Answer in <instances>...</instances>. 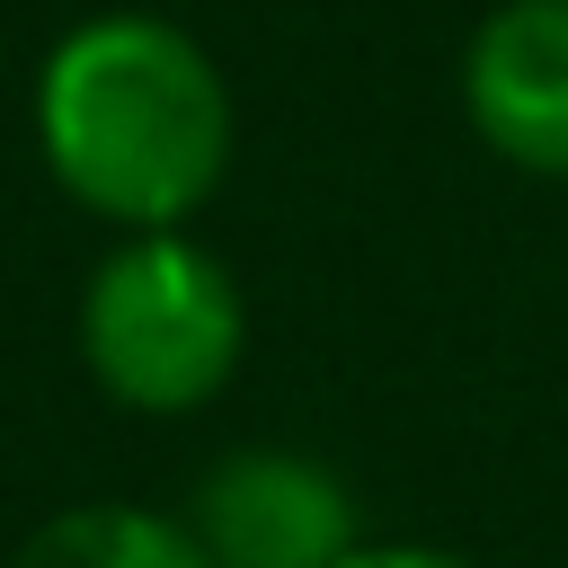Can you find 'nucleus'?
<instances>
[{
  "label": "nucleus",
  "instance_id": "f257e3e1",
  "mask_svg": "<svg viewBox=\"0 0 568 568\" xmlns=\"http://www.w3.org/2000/svg\"><path fill=\"white\" fill-rule=\"evenodd\" d=\"M36 142L89 213L124 231H178L231 160V89L186 27L106 9L44 53Z\"/></svg>",
  "mask_w": 568,
  "mask_h": 568
},
{
  "label": "nucleus",
  "instance_id": "f03ea898",
  "mask_svg": "<svg viewBox=\"0 0 568 568\" xmlns=\"http://www.w3.org/2000/svg\"><path fill=\"white\" fill-rule=\"evenodd\" d=\"M240 346H248L240 284L186 231H133L80 284V364L98 373L106 399L142 417L204 408L240 373Z\"/></svg>",
  "mask_w": 568,
  "mask_h": 568
},
{
  "label": "nucleus",
  "instance_id": "7ed1b4c3",
  "mask_svg": "<svg viewBox=\"0 0 568 568\" xmlns=\"http://www.w3.org/2000/svg\"><path fill=\"white\" fill-rule=\"evenodd\" d=\"M186 532L213 568H346L364 550L355 488L284 444H240L204 470Z\"/></svg>",
  "mask_w": 568,
  "mask_h": 568
},
{
  "label": "nucleus",
  "instance_id": "20e7f679",
  "mask_svg": "<svg viewBox=\"0 0 568 568\" xmlns=\"http://www.w3.org/2000/svg\"><path fill=\"white\" fill-rule=\"evenodd\" d=\"M462 106L515 169L568 178V0H506L462 53Z\"/></svg>",
  "mask_w": 568,
  "mask_h": 568
},
{
  "label": "nucleus",
  "instance_id": "39448f33",
  "mask_svg": "<svg viewBox=\"0 0 568 568\" xmlns=\"http://www.w3.org/2000/svg\"><path fill=\"white\" fill-rule=\"evenodd\" d=\"M9 568H213L186 532V515H160V506H124V497H98V506H62L44 515Z\"/></svg>",
  "mask_w": 568,
  "mask_h": 568
},
{
  "label": "nucleus",
  "instance_id": "423d86ee",
  "mask_svg": "<svg viewBox=\"0 0 568 568\" xmlns=\"http://www.w3.org/2000/svg\"><path fill=\"white\" fill-rule=\"evenodd\" d=\"M346 568H479V559H453V550H417V541H364Z\"/></svg>",
  "mask_w": 568,
  "mask_h": 568
}]
</instances>
